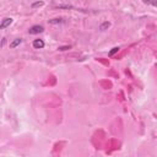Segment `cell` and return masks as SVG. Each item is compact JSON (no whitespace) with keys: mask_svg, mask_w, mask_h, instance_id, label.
Wrapping results in <instances>:
<instances>
[{"mask_svg":"<svg viewBox=\"0 0 157 157\" xmlns=\"http://www.w3.org/2000/svg\"><path fill=\"white\" fill-rule=\"evenodd\" d=\"M44 31V27L43 26H41V25H35V26H32L30 30H28V33L30 35H39V33H42Z\"/></svg>","mask_w":157,"mask_h":157,"instance_id":"1","label":"cell"},{"mask_svg":"<svg viewBox=\"0 0 157 157\" xmlns=\"http://www.w3.org/2000/svg\"><path fill=\"white\" fill-rule=\"evenodd\" d=\"M13 24V19L11 17H5L2 22H0V30H5L6 27H9Z\"/></svg>","mask_w":157,"mask_h":157,"instance_id":"2","label":"cell"},{"mask_svg":"<svg viewBox=\"0 0 157 157\" xmlns=\"http://www.w3.org/2000/svg\"><path fill=\"white\" fill-rule=\"evenodd\" d=\"M32 46H33V48H36V49H42V48H44V42H43V39H35L33 41V43H32Z\"/></svg>","mask_w":157,"mask_h":157,"instance_id":"3","label":"cell"},{"mask_svg":"<svg viewBox=\"0 0 157 157\" xmlns=\"http://www.w3.org/2000/svg\"><path fill=\"white\" fill-rule=\"evenodd\" d=\"M21 42H22V39H21V38H16L13 43H10V48H16L17 46H20V44H21Z\"/></svg>","mask_w":157,"mask_h":157,"instance_id":"4","label":"cell"},{"mask_svg":"<svg viewBox=\"0 0 157 157\" xmlns=\"http://www.w3.org/2000/svg\"><path fill=\"white\" fill-rule=\"evenodd\" d=\"M144 4L147 5H152V6H157V0H142Z\"/></svg>","mask_w":157,"mask_h":157,"instance_id":"5","label":"cell"},{"mask_svg":"<svg viewBox=\"0 0 157 157\" xmlns=\"http://www.w3.org/2000/svg\"><path fill=\"white\" fill-rule=\"evenodd\" d=\"M64 20L63 19H53V20H49V24L50 25H57V24H63Z\"/></svg>","mask_w":157,"mask_h":157,"instance_id":"6","label":"cell"},{"mask_svg":"<svg viewBox=\"0 0 157 157\" xmlns=\"http://www.w3.org/2000/svg\"><path fill=\"white\" fill-rule=\"evenodd\" d=\"M109 26H111V24H109L108 21H106V22H103V24L100 26V30H101V31H106V30H107Z\"/></svg>","mask_w":157,"mask_h":157,"instance_id":"7","label":"cell"},{"mask_svg":"<svg viewBox=\"0 0 157 157\" xmlns=\"http://www.w3.org/2000/svg\"><path fill=\"white\" fill-rule=\"evenodd\" d=\"M119 49H120L119 47H114V48H113V49H112V50L108 53V55H109V57H113L115 53H118V52H119Z\"/></svg>","mask_w":157,"mask_h":157,"instance_id":"8","label":"cell"},{"mask_svg":"<svg viewBox=\"0 0 157 157\" xmlns=\"http://www.w3.org/2000/svg\"><path fill=\"white\" fill-rule=\"evenodd\" d=\"M43 4H44L43 2H37V3H33V4H32V8H33V9H35V8H39V6H43Z\"/></svg>","mask_w":157,"mask_h":157,"instance_id":"9","label":"cell"},{"mask_svg":"<svg viewBox=\"0 0 157 157\" xmlns=\"http://www.w3.org/2000/svg\"><path fill=\"white\" fill-rule=\"evenodd\" d=\"M68 49H70V46H64V47H59V50H61V52H64V50H68Z\"/></svg>","mask_w":157,"mask_h":157,"instance_id":"10","label":"cell"}]
</instances>
